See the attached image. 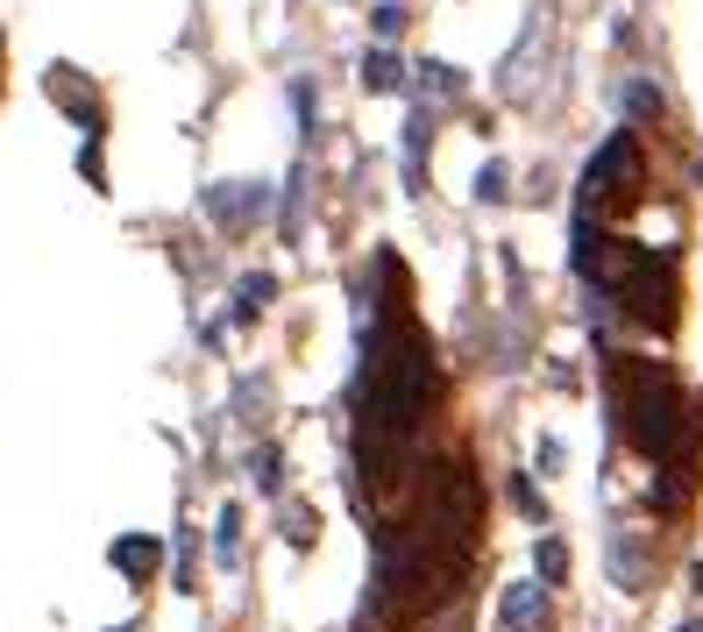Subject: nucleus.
Here are the masks:
<instances>
[{"label":"nucleus","instance_id":"obj_12","mask_svg":"<svg viewBox=\"0 0 703 632\" xmlns=\"http://www.w3.org/2000/svg\"><path fill=\"white\" fill-rule=\"evenodd\" d=\"M625 108H633V114H661V93H654V86H625Z\"/></svg>","mask_w":703,"mask_h":632},{"label":"nucleus","instance_id":"obj_1","mask_svg":"<svg viewBox=\"0 0 703 632\" xmlns=\"http://www.w3.org/2000/svg\"><path fill=\"white\" fill-rule=\"evenodd\" d=\"M619 413H625V433H633L639 455L668 462L690 448V398L676 391L668 370H625V391H619Z\"/></svg>","mask_w":703,"mask_h":632},{"label":"nucleus","instance_id":"obj_5","mask_svg":"<svg viewBox=\"0 0 703 632\" xmlns=\"http://www.w3.org/2000/svg\"><path fill=\"white\" fill-rule=\"evenodd\" d=\"M363 86H370V93H406V65H398L392 50H370V65H363Z\"/></svg>","mask_w":703,"mask_h":632},{"label":"nucleus","instance_id":"obj_6","mask_svg":"<svg viewBox=\"0 0 703 632\" xmlns=\"http://www.w3.org/2000/svg\"><path fill=\"white\" fill-rule=\"evenodd\" d=\"M214 554H220V568H235V554H242V511L235 505L214 511Z\"/></svg>","mask_w":703,"mask_h":632},{"label":"nucleus","instance_id":"obj_11","mask_svg":"<svg viewBox=\"0 0 703 632\" xmlns=\"http://www.w3.org/2000/svg\"><path fill=\"white\" fill-rule=\"evenodd\" d=\"M370 29H377V36L392 43L398 29H406V8H398V0H384V8H370Z\"/></svg>","mask_w":703,"mask_h":632},{"label":"nucleus","instance_id":"obj_10","mask_svg":"<svg viewBox=\"0 0 703 632\" xmlns=\"http://www.w3.org/2000/svg\"><path fill=\"white\" fill-rule=\"evenodd\" d=\"M271 292H277V284L263 278V270H249V278H242V320H249V313H263V298H271Z\"/></svg>","mask_w":703,"mask_h":632},{"label":"nucleus","instance_id":"obj_3","mask_svg":"<svg viewBox=\"0 0 703 632\" xmlns=\"http://www.w3.org/2000/svg\"><path fill=\"white\" fill-rule=\"evenodd\" d=\"M633 171H639L633 135H611V143L590 157V171H582V200H597V192H625V178H633Z\"/></svg>","mask_w":703,"mask_h":632},{"label":"nucleus","instance_id":"obj_8","mask_svg":"<svg viewBox=\"0 0 703 632\" xmlns=\"http://www.w3.org/2000/svg\"><path fill=\"white\" fill-rule=\"evenodd\" d=\"M114 562H122L136 583H149V568H157V540H122V548H114Z\"/></svg>","mask_w":703,"mask_h":632},{"label":"nucleus","instance_id":"obj_13","mask_svg":"<svg viewBox=\"0 0 703 632\" xmlns=\"http://www.w3.org/2000/svg\"><path fill=\"white\" fill-rule=\"evenodd\" d=\"M476 200H504V163H484V178H476Z\"/></svg>","mask_w":703,"mask_h":632},{"label":"nucleus","instance_id":"obj_4","mask_svg":"<svg viewBox=\"0 0 703 632\" xmlns=\"http://www.w3.org/2000/svg\"><path fill=\"white\" fill-rule=\"evenodd\" d=\"M498 619L512 625V632H533L547 619V590L541 583H512V590H504V605H498Z\"/></svg>","mask_w":703,"mask_h":632},{"label":"nucleus","instance_id":"obj_7","mask_svg":"<svg viewBox=\"0 0 703 632\" xmlns=\"http://www.w3.org/2000/svg\"><path fill=\"white\" fill-rule=\"evenodd\" d=\"M257 192H206V214H214V221H249V214H257Z\"/></svg>","mask_w":703,"mask_h":632},{"label":"nucleus","instance_id":"obj_9","mask_svg":"<svg viewBox=\"0 0 703 632\" xmlns=\"http://www.w3.org/2000/svg\"><path fill=\"white\" fill-rule=\"evenodd\" d=\"M533 568H541V590H555V583L568 576V548L562 540H541V548H533Z\"/></svg>","mask_w":703,"mask_h":632},{"label":"nucleus","instance_id":"obj_2","mask_svg":"<svg viewBox=\"0 0 703 632\" xmlns=\"http://www.w3.org/2000/svg\"><path fill=\"white\" fill-rule=\"evenodd\" d=\"M619 306L647 327L676 320V284H668V263H654L647 249H619Z\"/></svg>","mask_w":703,"mask_h":632},{"label":"nucleus","instance_id":"obj_14","mask_svg":"<svg viewBox=\"0 0 703 632\" xmlns=\"http://www.w3.org/2000/svg\"><path fill=\"white\" fill-rule=\"evenodd\" d=\"M676 632H703V619H690V625H676Z\"/></svg>","mask_w":703,"mask_h":632}]
</instances>
